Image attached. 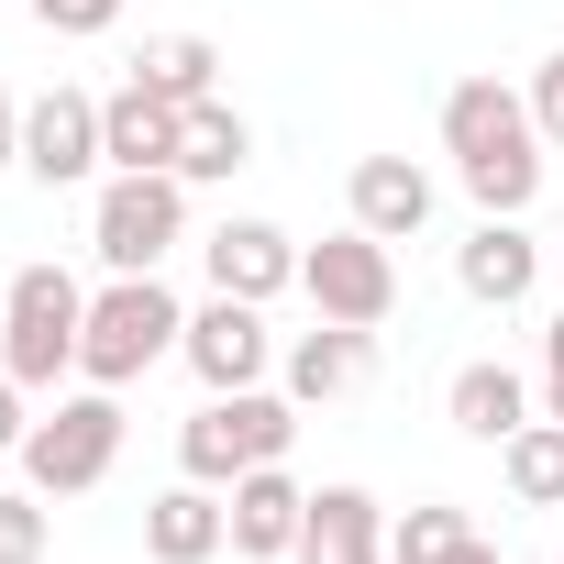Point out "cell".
Listing matches in <instances>:
<instances>
[{
	"mask_svg": "<svg viewBox=\"0 0 564 564\" xmlns=\"http://www.w3.org/2000/svg\"><path fill=\"white\" fill-rule=\"evenodd\" d=\"M443 155H454V177L476 188V210H531V199H542V122H531V89L454 78V89H443Z\"/></svg>",
	"mask_w": 564,
	"mask_h": 564,
	"instance_id": "6da1fadb",
	"label": "cell"
},
{
	"mask_svg": "<svg viewBox=\"0 0 564 564\" xmlns=\"http://www.w3.org/2000/svg\"><path fill=\"white\" fill-rule=\"evenodd\" d=\"M289 443H300V399L289 388H210L188 410V432H177V465L199 487H232L254 465H289Z\"/></svg>",
	"mask_w": 564,
	"mask_h": 564,
	"instance_id": "7a4b0ae2",
	"label": "cell"
},
{
	"mask_svg": "<svg viewBox=\"0 0 564 564\" xmlns=\"http://www.w3.org/2000/svg\"><path fill=\"white\" fill-rule=\"evenodd\" d=\"M177 232H188V177L177 166H111V188L89 210V254L111 276H155L177 254Z\"/></svg>",
	"mask_w": 564,
	"mask_h": 564,
	"instance_id": "3957f363",
	"label": "cell"
},
{
	"mask_svg": "<svg viewBox=\"0 0 564 564\" xmlns=\"http://www.w3.org/2000/svg\"><path fill=\"white\" fill-rule=\"evenodd\" d=\"M188 311L166 300V276H111V289L89 300V333H78V377L89 388H133L155 355H177Z\"/></svg>",
	"mask_w": 564,
	"mask_h": 564,
	"instance_id": "277c9868",
	"label": "cell"
},
{
	"mask_svg": "<svg viewBox=\"0 0 564 564\" xmlns=\"http://www.w3.org/2000/svg\"><path fill=\"white\" fill-rule=\"evenodd\" d=\"M78 333H89V289H78L67 265H23L12 300H0V377L56 388L78 366Z\"/></svg>",
	"mask_w": 564,
	"mask_h": 564,
	"instance_id": "5b68a950",
	"label": "cell"
},
{
	"mask_svg": "<svg viewBox=\"0 0 564 564\" xmlns=\"http://www.w3.org/2000/svg\"><path fill=\"white\" fill-rule=\"evenodd\" d=\"M122 388H78V399H56L34 432H23V476H34V498H89L111 465H122Z\"/></svg>",
	"mask_w": 564,
	"mask_h": 564,
	"instance_id": "8992f818",
	"label": "cell"
},
{
	"mask_svg": "<svg viewBox=\"0 0 564 564\" xmlns=\"http://www.w3.org/2000/svg\"><path fill=\"white\" fill-rule=\"evenodd\" d=\"M300 289H311V311H322V322L377 333V322L399 311V265H388V243H377L366 221H344L333 243H311V254H300Z\"/></svg>",
	"mask_w": 564,
	"mask_h": 564,
	"instance_id": "52a82bcc",
	"label": "cell"
},
{
	"mask_svg": "<svg viewBox=\"0 0 564 564\" xmlns=\"http://www.w3.org/2000/svg\"><path fill=\"white\" fill-rule=\"evenodd\" d=\"M177 355H188V377H199V388H265V355H276L265 300H221V289H210V311H188Z\"/></svg>",
	"mask_w": 564,
	"mask_h": 564,
	"instance_id": "ba28073f",
	"label": "cell"
},
{
	"mask_svg": "<svg viewBox=\"0 0 564 564\" xmlns=\"http://www.w3.org/2000/svg\"><path fill=\"white\" fill-rule=\"evenodd\" d=\"M89 166H111V155H100V100H89V89H45V100L23 111V177L78 188Z\"/></svg>",
	"mask_w": 564,
	"mask_h": 564,
	"instance_id": "9c48e42d",
	"label": "cell"
},
{
	"mask_svg": "<svg viewBox=\"0 0 564 564\" xmlns=\"http://www.w3.org/2000/svg\"><path fill=\"white\" fill-rule=\"evenodd\" d=\"M454 276H465V300H487V311H520V300L542 289V243L520 232V210H487V221L454 243Z\"/></svg>",
	"mask_w": 564,
	"mask_h": 564,
	"instance_id": "30bf717a",
	"label": "cell"
},
{
	"mask_svg": "<svg viewBox=\"0 0 564 564\" xmlns=\"http://www.w3.org/2000/svg\"><path fill=\"white\" fill-rule=\"evenodd\" d=\"M199 265H210L221 300H276V289H300V243L276 232V221H221V232L199 243Z\"/></svg>",
	"mask_w": 564,
	"mask_h": 564,
	"instance_id": "8fae6325",
	"label": "cell"
},
{
	"mask_svg": "<svg viewBox=\"0 0 564 564\" xmlns=\"http://www.w3.org/2000/svg\"><path fill=\"white\" fill-rule=\"evenodd\" d=\"M177 133H188V100H166L144 78H122L100 100V155L111 166H177Z\"/></svg>",
	"mask_w": 564,
	"mask_h": 564,
	"instance_id": "7c38bea8",
	"label": "cell"
},
{
	"mask_svg": "<svg viewBox=\"0 0 564 564\" xmlns=\"http://www.w3.org/2000/svg\"><path fill=\"white\" fill-rule=\"evenodd\" d=\"M300 520H311V487H300L289 465H254V476H232V553H254V564L300 553Z\"/></svg>",
	"mask_w": 564,
	"mask_h": 564,
	"instance_id": "4fadbf2b",
	"label": "cell"
},
{
	"mask_svg": "<svg viewBox=\"0 0 564 564\" xmlns=\"http://www.w3.org/2000/svg\"><path fill=\"white\" fill-rule=\"evenodd\" d=\"M289 564H388V509H377L366 487H322Z\"/></svg>",
	"mask_w": 564,
	"mask_h": 564,
	"instance_id": "5bb4252c",
	"label": "cell"
},
{
	"mask_svg": "<svg viewBox=\"0 0 564 564\" xmlns=\"http://www.w3.org/2000/svg\"><path fill=\"white\" fill-rule=\"evenodd\" d=\"M221 542H232V498H221V487H199V476H188V487H166V498L144 509V553H155V564H210Z\"/></svg>",
	"mask_w": 564,
	"mask_h": 564,
	"instance_id": "9a60e30c",
	"label": "cell"
},
{
	"mask_svg": "<svg viewBox=\"0 0 564 564\" xmlns=\"http://www.w3.org/2000/svg\"><path fill=\"white\" fill-rule=\"evenodd\" d=\"M355 221H366L377 243H410V232L432 221V177H421L410 155H366V166H355Z\"/></svg>",
	"mask_w": 564,
	"mask_h": 564,
	"instance_id": "2e32d148",
	"label": "cell"
},
{
	"mask_svg": "<svg viewBox=\"0 0 564 564\" xmlns=\"http://www.w3.org/2000/svg\"><path fill=\"white\" fill-rule=\"evenodd\" d=\"M366 366H377V333L322 322V333L289 344V399H300V410H311V399H344V388H366Z\"/></svg>",
	"mask_w": 564,
	"mask_h": 564,
	"instance_id": "e0dca14e",
	"label": "cell"
},
{
	"mask_svg": "<svg viewBox=\"0 0 564 564\" xmlns=\"http://www.w3.org/2000/svg\"><path fill=\"white\" fill-rule=\"evenodd\" d=\"M443 410H454V432H465V443H509V432L531 421V388H520L509 366H454Z\"/></svg>",
	"mask_w": 564,
	"mask_h": 564,
	"instance_id": "ac0fdd59",
	"label": "cell"
},
{
	"mask_svg": "<svg viewBox=\"0 0 564 564\" xmlns=\"http://www.w3.org/2000/svg\"><path fill=\"white\" fill-rule=\"evenodd\" d=\"M498 476H509V498L520 509H564V421H520L509 443H498Z\"/></svg>",
	"mask_w": 564,
	"mask_h": 564,
	"instance_id": "d6986e66",
	"label": "cell"
},
{
	"mask_svg": "<svg viewBox=\"0 0 564 564\" xmlns=\"http://www.w3.org/2000/svg\"><path fill=\"white\" fill-rule=\"evenodd\" d=\"M232 166H254V133H243V111H232V100H188L177 177H232Z\"/></svg>",
	"mask_w": 564,
	"mask_h": 564,
	"instance_id": "ffe728a7",
	"label": "cell"
},
{
	"mask_svg": "<svg viewBox=\"0 0 564 564\" xmlns=\"http://www.w3.org/2000/svg\"><path fill=\"white\" fill-rule=\"evenodd\" d=\"M133 78H144V89H166V100H210L221 45H210V34H155V45L133 56Z\"/></svg>",
	"mask_w": 564,
	"mask_h": 564,
	"instance_id": "44dd1931",
	"label": "cell"
},
{
	"mask_svg": "<svg viewBox=\"0 0 564 564\" xmlns=\"http://www.w3.org/2000/svg\"><path fill=\"white\" fill-rule=\"evenodd\" d=\"M465 542H476V520H465L454 498H421V509L388 520V564H454Z\"/></svg>",
	"mask_w": 564,
	"mask_h": 564,
	"instance_id": "7402d4cb",
	"label": "cell"
},
{
	"mask_svg": "<svg viewBox=\"0 0 564 564\" xmlns=\"http://www.w3.org/2000/svg\"><path fill=\"white\" fill-rule=\"evenodd\" d=\"M0 564H45V498H0Z\"/></svg>",
	"mask_w": 564,
	"mask_h": 564,
	"instance_id": "603a6c76",
	"label": "cell"
},
{
	"mask_svg": "<svg viewBox=\"0 0 564 564\" xmlns=\"http://www.w3.org/2000/svg\"><path fill=\"white\" fill-rule=\"evenodd\" d=\"M34 23L78 45V34H111V23H122V0H34Z\"/></svg>",
	"mask_w": 564,
	"mask_h": 564,
	"instance_id": "cb8c5ba5",
	"label": "cell"
},
{
	"mask_svg": "<svg viewBox=\"0 0 564 564\" xmlns=\"http://www.w3.org/2000/svg\"><path fill=\"white\" fill-rule=\"evenodd\" d=\"M531 122H542V144H564V45L531 67Z\"/></svg>",
	"mask_w": 564,
	"mask_h": 564,
	"instance_id": "d4e9b609",
	"label": "cell"
},
{
	"mask_svg": "<svg viewBox=\"0 0 564 564\" xmlns=\"http://www.w3.org/2000/svg\"><path fill=\"white\" fill-rule=\"evenodd\" d=\"M23 432H34L23 421V377H0V454H23Z\"/></svg>",
	"mask_w": 564,
	"mask_h": 564,
	"instance_id": "484cf974",
	"label": "cell"
},
{
	"mask_svg": "<svg viewBox=\"0 0 564 564\" xmlns=\"http://www.w3.org/2000/svg\"><path fill=\"white\" fill-rule=\"evenodd\" d=\"M0 166H23V100L0 89Z\"/></svg>",
	"mask_w": 564,
	"mask_h": 564,
	"instance_id": "4316f807",
	"label": "cell"
},
{
	"mask_svg": "<svg viewBox=\"0 0 564 564\" xmlns=\"http://www.w3.org/2000/svg\"><path fill=\"white\" fill-rule=\"evenodd\" d=\"M542 377H564V322H553V333H542Z\"/></svg>",
	"mask_w": 564,
	"mask_h": 564,
	"instance_id": "83f0119b",
	"label": "cell"
},
{
	"mask_svg": "<svg viewBox=\"0 0 564 564\" xmlns=\"http://www.w3.org/2000/svg\"><path fill=\"white\" fill-rule=\"evenodd\" d=\"M542 421H564V377H542Z\"/></svg>",
	"mask_w": 564,
	"mask_h": 564,
	"instance_id": "f1b7e54d",
	"label": "cell"
},
{
	"mask_svg": "<svg viewBox=\"0 0 564 564\" xmlns=\"http://www.w3.org/2000/svg\"><path fill=\"white\" fill-rule=\"evenodd\" d=\"M454 564H498V553H487V542H465V553H454Z\"/></svg>",
	"mask_w": 564,
	"mask_h": 564,
	"instance_id": "f546056e",
	"label": "cell"
},
{
	"mask_svg": "<svg viewBox=\"0 0 564 564\" xmlns=\"http://www.w3.org/2000/svg\"><path fill=\"white\" fill-rule=\"evenodd\" d=\"M553 276H564V243H553Z\"/></svg>",
	"mask_w": 564,
	"mask_h": 564,
	"instance_id": "4dcf8cb0",
	"label": "cell"
}]
</instances>
